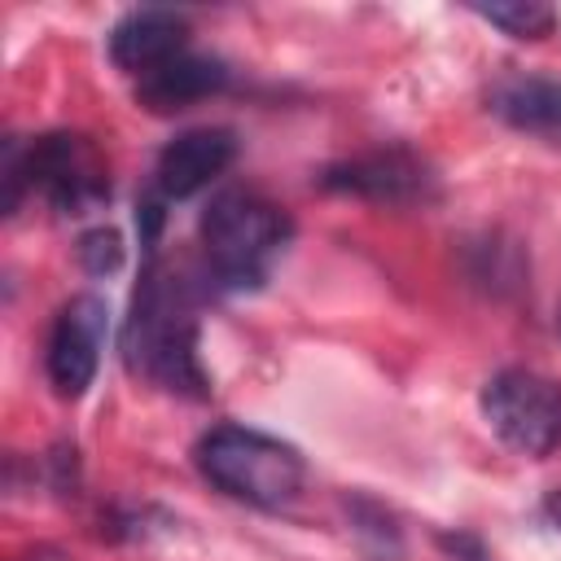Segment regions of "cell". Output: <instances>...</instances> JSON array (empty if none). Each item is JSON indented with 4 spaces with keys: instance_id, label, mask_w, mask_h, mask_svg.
<instances>
[{
    "instance_id": "obj_4",
    "label": "cell",
    "mask_w": 561,
    "mask_h": 561,
    "mask_svg": "<svg viewBox=\"0 0 561 561\" xmlns=\"http://www.w3.org/2000/svg\"><path fill=\"white\" fill-rule=\"evenodd\" d=\"M4 145L22 171V188H35L53 210L83 215L110 202V167L88 136L48 131L26 149L18 140H4Z\"/></svg>"
},
{
    "instance_id": "obj_14",
    "label": "cell",
    "mask_w": 561,
    "mask_h": 561,
    "mask_svg": "<svg viewBox=\"0 0 561 561\" xmlns=\"http://www.w3.org/2000/svg\"><path fill=\"white\" fill-rule=\"evenodd\" d=\"M543 513H548V522L561 530V486H557V491H548V500H543Z\"/></svg>"
},
{
    "instance_id": "obj_7",
    "label": "cell",
    "mask_w": 561,
    "mask_h": 561,
    "mask_svg": "<svg viewBox=\"0 0 561 561\" xmlns=\"http://www.w3.org/2000/svg\"><path fill=\"white\" fill-rule=\"evenodd\" d=\"M105 333H110V307L96 294H79L57 311L48 351H44V368L61 399H79L92 386V377L101 368Z\"/></svg>"
},
{
    "instance_id": "obj_6",
    "label": "cell",
    "mask_w": 561,
    "mask_h": 561,
    "mask_svg": "<svg viewBox=\"0 0 561 561\" xmlns=\"http://www.w3.org/2000/svg\"><path fill=\"white\" fill-rule=\"evenodd\" d=\"M320 184L329 193H351V197H364L377 206H416V202H430L438 188L430 162L403 145L342 158L320 171Z\"/></svg>"
},
{
    "instance_id": "obj_12",
    "label": "cell",
    "mask_w": 561,
    "mask_h": 561,
    "mask_svg": "<svg viewBox=\"0 0 561 561\" xmlns=\"http://www.w3.org/2000/svg\"><path fill=\"white\" fill-rule=\"evenodd\" d=\"M482 22L500 26L504 35L513 39H543L552 35L557 26V9L552 4H539V0H508V4H478L473 9Z\"/></svg>"
},
{
    "instance_id": "obj_3",
    "label": "cell",
    "mask_w": 561,
    "mask_h": 561,
    "mask_svg": "<svg viewBox=\"0 0 561 561\" xmlns=\"http://www.w3.org/2000/svg\"><path fill=\"white\" fill-rule=\"evenodd\" d=\"M197 473L224 491L228 500H241L250 508H285L298 500L307 482V465L298 447L250 430V425H215L193 447Z\"/></svg>"
},
{
    "instance_id": "obj_2",
    "label": "cell",
    "mask_w": 561,
    "mask_h": 561,
    "mask_svg": "<svg viewBox=\"0 0 561 561\" xmlns=\"http://www.w3.org/2000/svg\"><path fill=\"white\" fill-rule=\"evenodd\" d=\"M289 215L250 193V188H224L206 202L202 210V245H206V267L219 289H259L276 259L289 245Z\"/></svg>"
},
{
    "instance_id": "obj_10",
    "label": "cell",
    "mask_w": 561,
    "mask_h": 561,
    "mask_svg": "<svg viewBox=\"0 0 561 561\" xmlns=\"http://www.w3.org/2000/svg\"><path fill=\"white\" fill-rule=\"evenodd\" d=\"M228 88V66L219 57H206V53H175L167 57L162 66L145 70L136 79V101L153 114H175L202 96H215Z\"/></svg>"
},
{
    "instance_id": "obj_13",
    "label": "cell",
    "mask_w": 561,
    "mask_h": 561,
    "mask_svg": "<svg viewBox=\"0 0 561 561\" xmlns=\"http://www.w3.org/2000/svg\"><path fill=\"white\" fill-rule=\"evenodd\" d=\"M79 263L92 276H110L123 267V237L114 228H92L79 237Z\"/></svg>"
},
{
    "instance_id": "obj_8",
    "label": "cell",
    "mask_w": 561,
    "mask_h": 561,
    "mask_svg": "<svg viewBox=\"0 0 561 561\" xmlns=\"http://www.w3.org/2000/svg\"><path fill=\"white\" fill-rule=\"evenodd\" d=\"M232 158H237V136L228 127H193V131H180L158 153L153 193L162 202H184V197L202 193L210 180H219Z\"/></svg>"
},
{
    "instance_id": "obj_9",
    "label": "cell",
    "mask_w": 561,
    "mask_h": 561,
    "mask_svg": "<svg viewBox=\"0 0 561 561\" xmlns=\"http://www.w3.org/2000/svg\"><path fill=\"white\" fill-rule=\"evenodd\" d=\"M184 48H188V22L175 9H131L110 31V61L136 79Z\"/></svg>"
},
{
    "instance_id": "obj_11",
    "label": "cell",
    "mask_w": 561,
    "mask_h": 561,
    "mask_svg": "<svg viewBox=\"0 0 561 561\" xmlns=\"http://www.w3.org/2000/svg\"><path fill=\"white\" fill-rule=\"evenodd\" d=\"M491 114L513 131L561 145V79L543 75H508L491 88Z\"/></svg>"
},
{
    "instance_id": "obj_5",
    "label": "cell",
    "mask_w": 561,
    "mask_h": 561,
    "mask_svg": "<svg viewBox=\"0 0 561 561\" xmlns=\"http://www.w3.org/2000/svg\"><path fill=\"white\" fill-rule=\"evenodd\" d=\"M482 416L495 430V438L522 456H552L561 447V386L526 373L504 368L482 386Z\"/></svg>"
},
{
    "instance_id": "obj_1",
    "label": "cell",
    "mask_w": 561,
    "mask_h": 561,
    "mask_svg": "<svg viewBox=\"0 0 561 561\" xmlns=\"http://www.w3.org/2000/svg\"><path fill=\"white\" fill-rule=\"evenodd\" d=\"M123 364L127 373L171 390L202 399L206 394V368L197 359V316L188 289L167 276L158 263L145 267V280L136 285L131 316L123 324Z\"/></svg>"
}]
</instances>
